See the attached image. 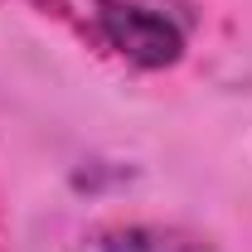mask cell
I'll return each mask as SVG.
<instances>
[{
	"label": "cell",
	"instance_id": "obj_2",
	"mask_svg": "<svg viewBox=\"0 0 252 252\" xmlns=\"http://www.w3.org/2000/svg\"><path fill=\"white\" fill-rule=\"evenodd\" d=\"M93 252H214L209 238H194L185 228H160V223H117L97 228Z\"/></svg>",
	"mask_w": 252,
	"mask_h": 252
},
{
	"label": "cell",
	"instance_id": "obj_1",
	"mask_svg": "<svg viewBox=\"0 0 252 252\" xmlns=\"http://www.w3.org/2000/svg\"><path fill=\"white\" fill-rule=\"evenodd\" d=\"M194 15L170 0H88V39L141 73L175 68L189 49Z\"/></svg>",
	"mask_w": 252,
	"mask_h": 252
}]
</instances>
